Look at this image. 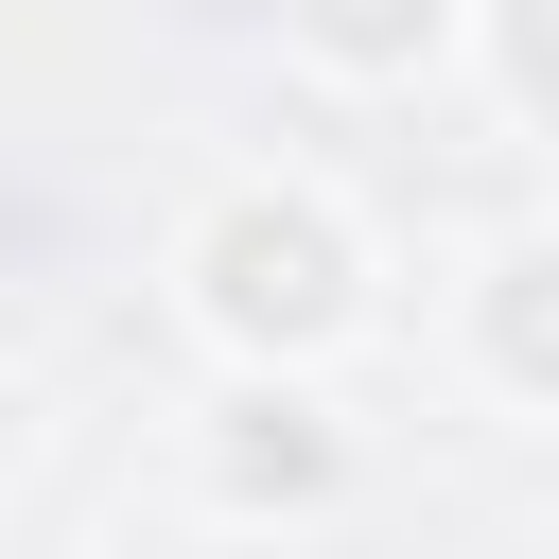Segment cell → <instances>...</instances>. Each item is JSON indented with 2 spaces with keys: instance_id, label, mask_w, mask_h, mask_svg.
Returning <instances> with one entry per match:
<instances>
[{
  "instance_id": "6da1fadb",
  "label": "cell",
  "mask_w": 559,
  "mask_h": 559,
  "mask_svg": "<svg viewBox=\"0 0 559 559\" xmlns=\"http://www.w3.org/2000/svg\"><path fill=\"white\" fill-rule=\"evenodd\" d=\"M157 297L192 332V367H349L384 332V227L314 175V157H227L175 245H157Z\"/></svg>"
},
{
  "instance_id": "3957f363",
  "label": "cell",
  "mask_w": 559,
  "mask_h": 559,
  "mask_svg": "<svg viewBox=\"0 0 559 559\" xmlns=\"http://www.w3.org/2000/svg\"><path fill=\"white\" fill-rule=\"evenodd\" d=\"M454 384L489 402V419H542L559 437V210H524V227H489L472 262H454Z\"/></svg>"
},
{
  "instance_id": "5b68a950",
  "label": "cell",
  "mask_w": 559,
  "mask_h": 559,
  "mask_svg": "<svg viewBox=\"0 0 559 559\" xmlns=\"http://www.w3.org/2000/svg\"><path fill=\"white\" fill-rule=\"evenodd\" d=\"M454 70H489V105L524 140H559V0H472V52Z\"/></svg>"
},
{
  "instance_id": "277c9868",
  "label": "cell",
  "mask_w": 559,
  "mask_h": 559,
  "mask_svg": "<svg viewBox=\"0 0 559 559\" xmlns=\"http://www.w3.org/2000/svg\"><path fill=\"white\" fill-rule=\"evenodd\" d=\"M280 52L314 87H349V105H402V87H437L472 52V0H280Z\"/></svg>"
},
{
  "instance_id": "7a4b0ae2",
  "label": "cell",
  "mask_w": 559,
  "mask_h": 559,
  "mask_svg": "<svg viewBox=\"0 0 559 559\" xmlns=\"http://www.w3.org/2000/svg\"><path fill=\"white\" fill-rule=\"evenodd\" d=\"M367 489V437L332 367H210L192 402V524H332Z\"/></svg>"
},
{
  "instance_id": "8992f818",
  "label": "cell",
  "mask_w": 559,
  "mask_h": 559,
  "mask_svg": "<svg viewBox=\"0 0 559 559\" xmlns=\"http://www.w3.org/2000/svg\"><path fill=\"white\" fill-rule=\"evenodd\" d=\"M35 454H52V402H35V367H0V507L35 489Z\"/></svg>"
}]
</instances>
